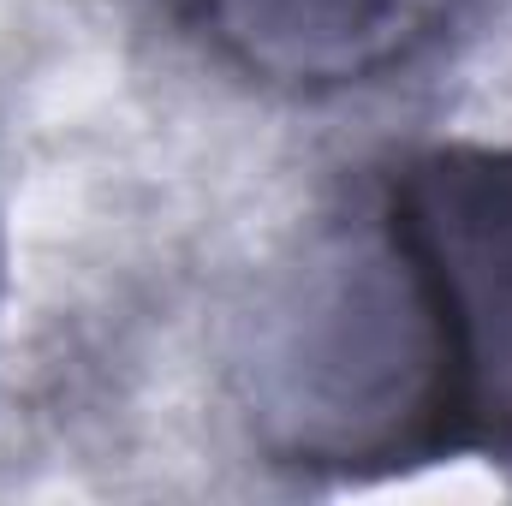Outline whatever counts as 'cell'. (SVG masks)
Segmentation results:
<instances>
[{
    "mask_svg": "<svg viewBox=\"0 0 512 506\" xmlns=\"http://www.w3.org/2000/svg\"><path fill=\"white\" fill-rule=\"evenodd\" d=\"M215 66L268 96H346L417 66L471 0H173Z\"/></svg>",
    "mask_w": 512,
    "mask_h": 506,
    "instance_id": "7a4b0ae2",
    "label": "cell"
},
{
    "mask_svg": "<svg viewBox=\"0 0 512 506\" xmlns=\"http://www.w3.org/2000/svg\"><path fill=\"white\" fill-rule=\"evenodd\" d=\"M376 304L393 328L387 471L512 465V143H423L370 185Z\"/></svg>",
    "mask_w": 512,
    "mask_h": 506,
    "instance_id": "6da1fadb",
    "label": "cell"
}]
</instances>
